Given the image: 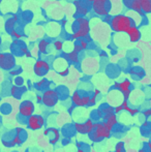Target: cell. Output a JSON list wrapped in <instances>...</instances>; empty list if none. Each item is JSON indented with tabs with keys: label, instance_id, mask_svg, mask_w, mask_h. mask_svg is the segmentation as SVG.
I'll return each mask as SVG.
<instances>
[{
	"label": "cell",
	"instance_id": "cell-12",
	"mask_svg": "<svg viewBox=\"0 0 151 152\" xmlns=\"http://www.w3.org/2000/svg\"><path fill=\"white\" fill-rule=\"evenodd\" d=\"M114 89L116 90H119L122 94L127 93V92H131V82L127 79L121 81V82H116L113 86Z\"/></svg>",
	"mask_w": 151,
	"mask_h": 152
},
{
	"label": "cell",
	"instance_id": "cell-37",
	"mask_svg": "<svg viewBox=\"0 0 151 152\" xmlns=\"http://www.w3.org/2000/svg\"><path fill=\"white\" fill-rule=\"evenodd\" d=\"M2 145H3L4 147H7V148H10V147L15 146V145L12 144V141H10V142H8V141H5V140H2Z\"/></svg>",
	"mask_w": 151,
	"mask_h": 152
},
{
	"label": "cell",
	"instance_id": "cell-47",
	"mask_svg": "<svg viewBox=\"0 0 151 152\" xmlns=\"http://www.w3.org/2000/svg\"><path fill=\"white\" fill-rule=\"evenodd\" d=\"M44 136H46V137L50 136V127H49V128H46V129L44 130Z\"/></svg>",
	"mask_w": 151,
	"mask_h": 152
},
{
	"label": "cell",
	"instance_id": "cell-41",
	"mask_svg": "<svg viewBox=\"0 0 151 152\" xmlns=\"http://www.w3.org/2000/svg\"><path fill=\"white\" fill-rule=\"evenodd\" d=\"M143 115L145 117H147V118H149V117H151V109H147V110H145L143 112Z\"/></svg>",
	"mask_w": 151,
	"mask_h": 152
},
{
	"label": "cell",
	"instance_id": "cell-3",
	"mask_svg": "<svg viewBox=\"0 0 151 152\" xmlns=\"http://www.w3.org/2000/svg\"><path fill=\"white\" fill-rule=\"evenodd\" d=\"M92 10L99 17H108L112 10V2L110 0H95L92 2Z\"/></svg>",
	"mask_w": 151,
	"mask_h": 152
},
{
	"label": "cell",
	"instance_id": "cell-7",
	"mask_svg": "<svg viewBox=\"0 0 151 152\" xmlns=\"http://www.w3.org/2000/svg\"><path fill=\"white\" fill-rule=\"evenodd\" d=\"M69 61L64 58V57H57L54 61H53V68L58 72L59 76L61 77H66L69 74Z\"/></svg>",
	"mask_w": 151,
	"mask_h": 152
},
{
	"label": "cell",
	"instance_id": "cell-45",
	"mask_svg": "<svg viewBox=\"0 0 151 152\" xmlns=\"http://www.w3.org/2000/svg\"><path fill=\"white\" fill-rule=\"evenodd\" d=\"M23 132H24V129H23L22 127H20V126H18V127L16 128V134H21Z\"/></svg>",
	"mask_w": 151,
	"mask_h": 152
},
{
	"label": "cell",
	"instance_id": "cell-20",
	"mask_svg": "<svg viewBox=\"0 0 151 152\" xmlns=\"http://www.w3.org/2000/svg\"><path fill=\"white\" fill-rule=\"evenodd\" d=\"M34 86H35V88L38 89V90L46 91V90H48V89H50V88H49V86H50V82H49L46 78H42L40 81H38Z\"/></svg>",
	"mask_w": 151,
	"mask_h": 152
},
{
	"label": "cell",
	"instance_id": "cell-33",
	"mask_svg": "<svg viewBox=\"0 0 151 152\" xmlns=\"http://www.w3.org/2000/svg\"><path fill=\"white\" fill-rule=\"evenodd\" d=\"M124 151H125V147L123 142H118L115 145V152H124Z\"/></svg>",
	"mask_w": 151,
	"mask_h": 152
},
{
	"label": "cell",
	"instance_id": "cell-5",
	"mask_svg": "<svg viewBox=\"0 0 151 152\" xmlns=\"http://www.w3.org/2000/svg\"><path fill=\"white\" fill-rule=\"evenodd\" d=\"M59 94L55 89H48L42 92V104L47 108H54L59 102Z\"/></svg>",
	"mask_w": 151,
	"mask_h": 152
},
{
	"label": "cell",
	"instance_id": "cell-43",
	"mask_svg": "<svg viewBox=\"0 0 151 152\" xmlns=\"http://www.w3.org/2000/svg\"><path fill=\"white\" fill-rule=\"evenodd\" d=\"M96 115H97V117H98V118H103V117H104V114H103V112H101V108L96 110Z\"/></svg>",
	"mask_w": 151,
	"mask_h": 152
},
{
	"label": "cell",
	"instance_id": "cell-23",
	"mask_svg": "<svg viewBox=\"0 0 151 152\" xmlns=\"http://www.w3.org/2000/svg\"><path fill=\"white\" fill-rule=\"evenodd\" d=\"M81 100H82V94L80 91H75L71 95V102L73 106L75 107H81Z\"/></svg>",
	"mask_w": 151,
	"mask_h": 152
},
{
	"label": "cell",
	"instance_id": "cell-27",
	"mask_svg": "<svg viewBox=\"0 0 151 152\" xmlns=\"http://www.w3.org/2000/svg\"><path fill=\"white\" fill-rule=\"evenodd\" d=\"M84 124L87 130V134H89L90 132H92L93 130L95 129V122H93L92 119H90V118L87 119V120L84 122Z\"/></svg>",
	"mask_w": 151,
	"mask_h": 152
},
{
	"label": "cell",
	"instance_id": "cell-51",
	"mask_svg": "<svg viewBox=\"0 0 151 152\" xmlns=\"http://www.w3.org/2000/svg\"><path fill=\"white\" fill-rule=\"evenodd\" d=\"M77 152H85V150L83 148H81V149H78V150H77Z\"/></svg>",
	"mask_w": 151,
	"mask_h": 152
},
{
	"label": "cell",
	"instance_id": "cell-39",
	"mask_svg": "<svg viewBox=\"0 0 151 152\" xmlns=\"http://www.w3.org/2000/svg\"><path fill=\"white\" fill-rule=\"evenodd\" d=\"M38 121H39V124L42 126H44V124H46V120H44V118L42 116V115H38Z\"/></svg>",
	"mask_w": 151,
	"mask_h": 152
},
{
	"label": "cell",
	"instance_id": "cell-13",
	"mask_svg": "<svg viewBox=\"0 0 151 152\" xmlns=\"http://www.w3.org/2000/svg\"><path fill=\"white\" fill-rule=\"evenodd\" d=\"M126 34L128 35L129 40H131V42H139L140 38H141V31H140V29L138 28L136 25L131 26V28H129L128 30L126 31Z\"/></svg>",
	"mask_w": 151,
	"mask_h": 152
},
{
	"label": "cell",
	"instance_id": "cell-49",
	"mask_svg": "<svg viewBox=\"0 0 151 152\" xmlns=\"http://www.w3.org/2000/svg\"><path fill=\"white\" fill-rule=\"evenodd\" d=\"M75 108H76L75 106H71V108L69 109V113H71V112H73V111H74V109H75Z\"/></svg>",
	"mask_w": 151,
	"mask_h": 152
},
{
	"label": "cell",
	"instance_id": "cell-35",
	"mask_svg": "<svg viewBox=\"0 0 151 152\" xmlns=\"http://www.w3.org/2000/svg\"><path fill=\"white\" fill-rule=\"evenodd\" d=\"M54 48L56 51H62L63 49V42L61 40H55L54 42Z\"/></svg>",
	"mask_w": 151,
	"mask_h": 152
},
{
	"label": "cell",
	"instance_id": "cell-52",
	"mask_svg": "<svg viewBox=\"0 0 151 152\" xmlns=\"http://www.w3.org/2000/svg\"><path fill=\"white\" fill-rule=\"evenodd\" d=\"M87 2H89V3H92V2H94L95 0H86Z\"/></svg>",
	"mask_w": 151,
	"mask_h": 152
},
{
	"label": "cell",
	"instance_id": "cell-19",
	"mask_svg": "<svg viewBox=\"0 0 151 152\" xmlns=\"http://www.w3.org/2000/svg\"><path fill=\"white\" fill-rule=\"evenodd\" d=\"M143 14H151V0H139Z\"/></svg>",
	"mask_w": 151,
	"mask_h": 152
},
{
	"label": "cell",
	"instance_id": "cell-50",
	"mask_svg": "<svg viewBox=\"0 0 151 152\" xmlns=\"http://www.w3.org/2000/svg\"><path fill=\"white\" fill-rule=\"evenodd\" d=\"M147 147H148V149H149V151L151 152V142L147 143Z\"/></svg>",
	"mask_w": 151,
	"mask_h": 152
},
{
	"label": "cell",
	"instance_id": "cell-38",
	"mask_svg": "<svg viewBox=\"0 0 151 152\" xmlns=\"http://www.w3.org/2000/svg\"><path fill=\"white\" fill-rule=\"evenodd\" d=\"M96 100H97V97H95L94 95L90 96V100H89V107H93L95 104H96Z\"/></svg>",
	"mask_w": 151,
	"mask_h": 152
},
{
	"label": "cell",
	"instance_id": "cell-22",
	"mask_svg": "<svg viewBox=\"0 0 151 152\" xmlns=\"http://www.w3.org/2000/svg\"><path fill=\"white\" fill-rule=\"evenodd\" d=\"M101 110V112H103V114H104V117H103L104 120H106V119H107L109 116H111V115L115 114V113H114V107L109 106V104H106V106L103 107Z\"/></svg>",
	"mask_w": 151,
	"mask_h": 152
},
{
	"label": "cell",
	"instance_id": "cell-53",
	"mask_svg": "<svg viewBox=\"0 0 151 152\" xmlns=\"http://www.w3.org/2000/svg\"><path fill=\"white\" fill-rule=\"evenodd\" d=\"M0 102H1V97H0Z\"/></svg>",
	"mask_w": 151,
	"mask_h": 152
},
{
	"label": "cell",
	"instance_id": "cell-30",
	"mask_svg": "<svg viewBox=\"0 0 151 152\" xmlns=\"http://www.w3.org/2000/svg\"><path fill=\"white\" fill-rule=\"evenodd\" d=\"M25 84V80L22 78L21 76H18V77H15L14 78V85L17 87H23Z\"/></svg>",
	"mask_w": 151,
	"mask_h": 152
},
{
	"label": "cell",
	"instance_id": "cell-15",
	"mask_svg": "<svg viewBox=\"0 0 151 152\" xmlns=\"http://www.w3.org/2000/svg\"><path fill=\"white\" fill-rule=\"evenodd\" d=\"M88 48V42H87L85 38H79V39L75 40V44H74V51L80 54L82 51L86 50Z\"/></svg>",
	"mask_w": 151,
	"mask_h": 152
},
{
	"label": "cell",
	"instance_id": "cell-26",
	"mask_svg": "<svg viewBox=\"0 0 151 152\" xmlns=\"http://www.w3.org/2000/svg\"><path fill=\"white\" fill-rule=\"evenodd\" d=\"M74 127H75L76 132H78V134H87V130H86V127H85L84 122H83V123H81V122H75V124H74Z\"/></svg>",
	"mask_w": 151,
	"mask_h": 152
},
{
	"label": "cell",
	"instance_id": "cell-24",
	"mask_svg": "<svg viewBox=\"0 0 151 152\" xmlns=\"http://www.w3.org/2000/svg\"><path fill=\"white\" fill-rule=\"evenodd\" d=\"M16 22H17V17L15 16L14 18H10L8 20H6L5 23V29L8 33H10L12 30H15V26H16Z\"/></svg>",
	"mask_w": 151,
	"mask_h": 152
},
{
	"label": "cell",
	"instance_id": "cell-18",
	"mask_svg": "<svg viewBox=\"0 0 151 152\" xmlns=\"http://www.w3.org/2000/svg\"><path fill=\"white\" fill-rule=\"evenodd\" d=\"M52 134V138H50V144L55 145L60 140V132L55 127H50V136Z\"/></svg>",
	"mask_w": 151,
	"mask_h": 152
},
{
	"label": "cell",
	"instance_id": "cell-17",
	"mask_svg": "<svg viewBox=\"0 0 151 152\" xmlns=\"http://www.w3.org/2000/svg\"><path fill=\"white\" fill-rule=\"evenodd\" d=\"M64 57L69 63H73V64H76L79 62V53L75 52V51H71V52H67V53H64Z\"/></svg>",
	"mask_w": 151,
	"mask_h": 152
},
{
	"label": "cell",
	"instance_id": "cell-11",
	"mask_svg": "<svg viewBox=\"0 0 151 152\" xmlns=\"http://www.w3.org/2000/svg\"><path fill=\"white\" fill-rule=\"evenodd\" d=\"M94 132H96V134L99 137V138H101L103 140H105V139H109L110 137H111V132L110 130H108L107 128L104 126L103 122H95V129Z\"/></svg>",
	"mask_w": 151,
	"mask_h": 152
},
{
	"label": "cell",
	"instance_id": "cell-10",
	"mask_svg": "<svg viewBox=\"0 0 151 152\" xmlns=\"http://www.w3.org/2000/svg\"><path fill=\"white\" fill-rule=\"evenodd\" d=\"M86 0H77L74 2V4L76 5V12L79 17H84L88 14L89 6Z\"/></svg>",
	"mask_w": 151,
	"mask_h": 152
},
{
	"label": "cell",
	"instance_id": "cell-29",
	"mask_svg": "<svg viewBox=\"0 0 151 152\" xmlns=\"http://www.w3.org/2000/svg\"><path fill=\"white\" fill-rule=\"evenodd\" d=\"M106 122H107L108 124H110V125L112 126V127L114 128V126L116 125L117 123H118V120H117V115L116 114H113L111 115V116H109L107 119L105 120Z\"/></svg>",
	"mask_w": 151,
	"mask_h": 152
},
{
	"label": "cell",
	"instance_id": "cell-2",
	"mask_svg": "<svg viewBox=\"0 0 151 152\" xmlns=\"http://www.w3.org/2000/svg\"><path fill=\"white\" fill-rule=\"evenodd\" d=\"M71 38L79 39V38H86L90 32V24L89 21L84 17H78L71 24Z\"/></svg>",
	"mask_w": 151,
	"mask_h": 152
},
{
	"label": "cell",
	"instance_id": "cell-6",
	"mask_svg": "<svg viewBox=\"0 0 151 152\" xmlns=\"http://www.w3.org/2000/svg\"><path fill=\"white\" fill-rule=\"evenodd\" d=\"M10 51H12V54L16 55V56H26L29 53L28 47H27L26 42H23L22 39H14L10 45Z\"/></svg>",
	"mask_w": 151,
	"mask_h": 152
},
{
	"label": "cell",
	"instance_id": "cell-8",
	"mask_svg": "<svg viewBox=\"0 0 151 152\" xmlns=\"http://www.w3.org/2000/svg\"><path fill=\"white\" fill-rule=\"evenodd\" d=\"M34 110V104L31 100H23L20 104V107H19V114H20L21 117L29 118V117L33 115Z\"/></svg>",
	"mask_w": 151,
	"mask_h": 152
},
{
	"label": "cell",
	"instance_id": "cell-48",
	"mask_svg": "<svg viewBox=\"0 0 151 152\" xmlns=\"http://www.w3.org/2000/svg\"><path fill=\"white\" fill-rule=\"evenodd\" d=\"M76 147H77V149L83 148V143H82V142H77V143H76Z\"/></svg>",
	"mask_w": 151,
	"mask_h": 152
},
{
	"label": "cell",
	"instance_id": "cell-42",
	"mask_svg": "<svg viewBox=\"0 0 151 152\" xmlns=\"http://www.w3.org/2000/svg\"><path fill=\"white\" fill-rule=\"evenodd\" d=\"M103 124H104V126H105V127L107 128L108 130H110V132H112V130H113V127H112V126L110 125V124H108L106 121H104V122H103Z\"/></svg>",
	"mask_w": 151,
	"mask_h": 152
},
{
	"label": "cell",
	"instance_id": "cell-34",
	"mask_svg": "<svg viewBox=\"0 0 151 152\" xmlns=\"http://www.w3.org/2000/svg\"><path fill=\"white\" fill-rule=\"evenodd\" d=\"M22 72V68L19 66V67H15L14 69H12L9 72V75L10 76H12V77H18V76H20V74Z\"/></svg>",
	"mask_w": 151,
	"mask_h": 152
},
{
	"label": "cell",
	"instance_id": "cell-25",
	"mask_svg": "<svg viewBox=\"0 0 151 152\" xmlns=\"http://www.w3.org/2000/svg\"><path fill=\"white\" fill-rule=\"evenodd\" d=\"M129 74L131 75L133 77H137L138 79H142L144 76H145V72L144 70L142 69L141 67H133L129 70Z\"/></svg>",
	"mask_w": 151,
	"mask_h": 152
},
{
	"label": "cell",
	"instance_id": "cell-14",
	"mask_svg": "<svg viewBox=\"0 0 151 152\" xmlns=\"http://www.w3.org/2000/svg\"><path fill=\"white\" fill-rule=\"evenodd\" d=\"M27 126L32 130H37L42 128V125L39 124L38 121V115H34L30 116L29 118H27Z\"/></svg>",
	"mask_w": 151,
	"mask_h": 152
},
{
	"label": "cell",
	"instance_id": "cell-46",
	"mask_svg": "<svg viewBox=\"0 0 151 152\" xmlns=\"http://www.w3.org/2000/svg\"><path fill=\"white\" fill-rule=\"evenodd\" d=\"M93 95H94L95 97H98V96L101 95V90H98V89H95V90L93 91Z\"/></svg>",
	"mask_w": 151,
	"mask_h": 152
},
{
	"label": "cell",
	"instance_id": "cell-44",
	"mask_svg": "<svg viewBox=\"0 0 151 152\" xmlns=\"http://www.w3.org/2000/svg\"><path fill=\"white\" fill-rule=\"evenodd\" d=\"M36 102L38 104H42V94H37L36 95Z\"/></svg>",
	"mask_w": 151,
	"mask_h": 152
},
{
	"label": "cell",
	"instance_id": "cell-40",
	"mask_svg": "<svg viewBox=\"0 0 151 152\" xmlns=\"http://www.w3.org/2000/svg\"><path fill=\"white\" fill-rule=\"evenodd\" d=\"M122 1H123V4H124L126 7H129V6H131V4L133 3L135 0H122Z\"/></svg>",
	"mask_w": 151,
	"mask_h": 152
},
{
	"label": "cell",
	"instance_id": "cell-21",
	"mask_svg": "<svg viewBox=\"0 0 151 152\" xmlns=\"http://www.w3.org/2000/svg\"><path fill=\"white\" fill-rule=\"evenodd\" d=\"M50 47V42L47 39H40L38 42V51L42 54H47L48 53V49Z\"/></svg>",
	"mask_w": 151,
	"mask_h": 152
},
{
	"label": "cell",
	"instance_id": "cell-16",
	"mask_svg": "<svg viewBox=\"0 0 151 152\" xmlns=\"http://www.w3.org/2000/svg\"><path fill=\"white\" fill-rule=\"evenodd\" d=\"M27 91V88L25 86L23 87H17V86H12V88H10V95L12 96V97L17 98V99H19V98L22 97V95L25 93V92Z\"/></svg>",
	"mask_w": 151,
	"mask_h": 152
},
{
	"label": "cell",
	"instance_id": "cell-9",
	"mask_svg": "<svg viewBox=\"0 0 151 152\" xmlns=\"http://www.w3.org/2000/svg\"><path fill=\"white\" fill-rule=\"evenodd\" d=\"M51 69V65L44 59H38L33 66V72L37 77H44Z\"/></svg>",
	"mask_w": 151,
	"mask_h": 152
},
{
	"label": "cell",
	"instance_id": "cell-1",
	"mask_svg": "<svg viewBox=\"0 0 151 152\" xmlns=\"http://www.w3.org/2000/svg\"><path fill=\"white\" fill-rule=\"evenodd\" d=\"M110 27L114 32H125L135 25V21L125 15H117L110 19Z\"/></svg>",
	"mask_w": 151,
	"mask_h": 152
},
{
	"label": "cell",
	"instance_id": "cell-36",
	"mask_svg": "<svg viewBox=\"0 0 151 152\" xmlns=\"http://www.w3.org/2000/svg\"><path fill=\"white\" fill-rule=\"evenodd\" d=\"M123 111V108H122V106L121 104H118V106H115L114 107V113L115 114H119V113H121Z\"/></svg>",
	"mask_w": 151,
	"mask_h": 152
},
{
	"label": "cell",
	"instance_id": "cell-31",
	"mask_svg": "<svg viewBox=\"0 0 151 152\" xmlns=\"http://www.w3.org/2000/svg\"><path fill=\"white\" fill-rule=\"evenodd\" d=\"M89 100H90V95H88V94L82 95V100H81V108H82V107H89Z\"/></svg>",
	"mask_w": 151,
	"mask_h": 152
},
{
	"label": "cell",
	"instance_id": "cell-28",
	"mask_svg": "<svg viewBox=\"0 0 151 152\" xmlns=\"http://www.w3.org/2000/svg\"><path fill=\"white\" fill-rule=\"evenodd\" d=\"M88 138H89V140L91 141V142H93V143H101V141H103V139L101 138H99L98 136L96 134V132L93 130L92 132H90V134H88Z\"/></svg>",
	"mask_w": 151,
	"mask_h": 152
},
{
	"label": "cell",
	"instance_id": "cell-4",
	"mask_svg": "<svg viewBox=\"0 0 151 152\" xmlns=\"http://www.w3.org/2000/svg\"><path fill=\"white\" fill-rule=\"evenodd\" d=\"M17 66L16 57L9 52L0 53V68L3 70L10 72Z\"/></svg>",
	"mask_w": 151,
	"mask_h": 152
},
{
	"label": "cell",
	"instance_id": "cell-32",
	"mask_svg": "<svg viewBox=\"0 0 151 152\" xmlns=\"http://www.w3.org/2000/svg\"><path fill=\"white\" fill-rule=\"evenodd\" d=\"M22 134H15V137L12 138V144L16 146V145H22V143H23V139H22Z\"/></svg>",
	"mask_w": 151,
	"mask_h": 152
}]
</instances>
